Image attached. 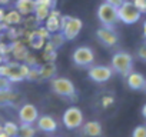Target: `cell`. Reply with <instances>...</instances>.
Wrapping results in <instances>:
<instances>
[{"label":"cell","instance_id":"1","mask_svg":"<svg viewBox=\"0 0 146 137\" xmlns=\"http://www.w3.org/2000/svg\"><path fill=\"white\" fill-rule=\"evenodd\" d=\"M29 66L20 61H5L0 64V76L10 83H19L26 80L29 73Z\"/></svg>","mask_w":146,"mask_h":137},{"label":"cell","instance_id":"2","mask_svg":"<svg viewBox=\"0 0 146 137\" xmlns=\"http://www.w3.org/2000/svg\"><path fill=\"white\" fill-rule=\"evenodd\" d=\"M112 70L119 73L120 76L126 77L133 68V57L130 53L127 51H117L113 54L112 57V63H110Z\"/></svg>","mask_w":146,"mask_h":137},{"label":"cell","instance_id":"3","mask_svg":"<svg viewBox=\"0 0 146 137\" xmlns=\"http://www.w3.org/2000/svg\"><path fill=\"white\" fill-rule=\"evenodd\" d=\"M50 86L54 94L67 97V99H76V86L67 77H53L50 80Z\"/></svg>","mask_w":146,"mask_h":137},{"label":"cell","instance_id":"4","mask_svg":"<svg viewBox=\"0 0 146 137\" xmlns=\"http://www.w3.org/2000/svg\"><path fill=\"white\" fill-rule=\"evenodd\" d=\"M83 29V22L75 16H63L62 20V30L60 33L66 40H75Z\"/></svg>","mask_w":146,"mask_h":137},{"label":"cell","instance_id":"5","mask_svg":"<svg viewBox=\"0 0 146 137\" xmlns=\"http://www.w3.org/2000/svg\"><path fill=\"white\" fill-rule=\"evenodd\" d=\"M98 19L99 22L102 23V26L105 27H113L117 22H119V17H117V9L113 7L112 5L103 2L99 7H98Z\"/></svg>","mask_w":146,"mask_h":137},{"label":"cell","instance_id":"6","mask_svg":"<svg viewBox=\"0 0 146 137\" xmlns=\"http://www.w3.org/2000/svg\"><path fill=\"white\" fill-rule=\"evenodd\" d=\"M140 16H142V13L133 6L132 2H129V0H126L123 5H120L117 7V17L125 24H135V23H137L140 20Z\"/></svg>","mask_w":146,"mask_h":137},{"label":"cell","instance_id":"7","mask_svg":"<svg viewBox=\"0 0 146 137\" xmlns=\"http://www.w3.org/2000/svg\"><path fill=\"white\" fill-rule=\"evenodd\" d=\"M62 121H63V124H64V127L67 130L79 128L83 124V111L79 107H76V106L67 107L64 110V113H63Z\"/></svg>","mask_w":146,"mask_h":137},{"label":"cell","instance_id":"8","mask_svg":"<svg viewBox=\"0 0 146 137\" xmlns=\"http://www.w3.org/2000/svg\"><path fill=\"white\" fill-rule=\"evenodd\" d=\"M72 60L78 67H90L93 66V61H95V53L90 47L79 46L73 50Z\"/></svg>","mask_w":146,"mask_h":137},{"label":"cell","instance_id":"9","mask_svg":"<svg viewBox=\"0 0 146 137\" xmlns=\"http://www.w3.org/2000/svg\"><path fill=\"white\" fill-rule=\"evenodd\" d=\"M88 76L92 82L95 83H106L108 80H110V77L113 76V70L110 66H102V64H96V66H90Z\"/></svg>","mask_w":146,"mask_h":137},{"label":"cell","instance_id":"10","mask_svg":"<svg viewBox=\"0 0 146 137\" xmlns=\"http://www.w3.org/2000/svg\"><path fill=\"white\" fill-rule=\"evenodd\" d=\"M56 0H35V19L36 22H44L49 13L54 9Z\"/></svg>","mask_w":146,"mask_h":137},{"label":"cell","instance_id":"11","mask_svg":"<svg viewBox=\"0 0 146 137\" xmlns=\"http://www.w3.org/2000/svg\"><path fill=\"white\" fill-rule=\"evenodd\" d=\"M96 37L106 47H113L119 41V37H117L116 32L113 30V27H105V26L99 27L96 30Z\"/></svg>","mask_w":146,"mask_h":137},{"label":"cell","instance_id":"12","mask_svg":"<svg viewBox=\"0 0 146 137\" xmlns=\"http://www.w3.org/2000/svg\"><path fill=\"white\" fill-rule=\"evenodd\" d=\"M39 119V110L35 104L32 103H26L19 109V120L20 123L25 124H33L36 123Z\"/></svg>","mask_w":146,"mask_h":137},{"label":"cell","instance_id":"13","mask_svg":"<svg viewBox=\"0 0 146 137\" xmlns=\"http://www.w3.org/2000/svg\"><path fill=\"white\" fill-rule=\"evenodd\" d=\"M62 20H63V14H62L59 10L53 9V10L49 13L47 19L44 20V29H46L50 34L57 33V32L62 30Z\"/></svg>","mask_w":146,"mask_h":137},{"label":"cell","instance_id":"14","mask_svg":"<svg viewBox=\"0 0 146 137\" xmlns=\"http://www.w3.org/2000/svg\"><path fill=\"white\" fill-rule=\"evenodd\" d=\"M10 54L20 63H23L26 60V57L29 56V50L26 47V44L22 40H13L10 43Z\"/></svg>","mask_w":146,"mask_h":137},{"label":"cell","instance_id":"15","mask_svg":"<svg viewBox=\"0 0 146 137\" xmlns=\"http://www.w3.org/2000/svg\"><path fill=\"white\" fill-rule=\"evenodd\" d=\"M126 83L132 90H143L146 86V79L142 73L137 72H130L126 76Z\"/></svg>","mask_w":146,"mask_h":137},{"label":"cell","instance_id":"16","mask_svg":"<svg viewBox=\"0 0 146 137\" xmlns=\"http://www.w3.org/2000/svg\"><path fill=\"white\" fill-rule=\"evenodd\" d=\"M36 123H37L39 130H42L44 133H54L57 130V121L52 116H49V114L39 116V119H37Z\"/></svg>","mask_w":146,"mask_h":137},{"label":"cell","instance_id":"17","mask_svg":"<svg viewBox=\"0 0 146 137\" xmlns=\"http://www.w3.org/2000/svg\"><path fill=\"white\" fill-rule=\"evenodd\" d=\"M26 43H27L32 49L39 50V49H43V47H44L46 40H44V39H42V37L39 36L37 30L35 29V30H32V32H29V33L26 34Z\"/></svg>","mask_w":146,"mask_h":137},{"label":"cell","instance_id":"18","mask_svg":"<svg viewBox=\"0 0 146 137\" xmlns=\"http://www.w3.org/2000/svg\"><path fill=\"white\" fill-rule=\"evenodd\" d=\"M15 9L22 16H29L35 12V0H16Z\"/></svg>","mask_w":146,"mask_h":137},{"label":"cell","instance_id":"19","mask_svg":"<svg viewBox=\"0 0 146 137\" xmlns=\"http://www.w3.org/2000/svg\"><path fill=\"white\" fill-rule=\"evenodd\" d=\"M17 93L15 90H12L10 87L9 89H2L0 90V106H10V104H15L16 100H17Z\"/></svg>","mask_w":146,"mask_h":137},{"label":"cell","instance_id":"20","mask_svg":"<svg viewBox=\"0 0 146 137\" xmlns=\"http://www.w3.org/2000/svg\"><path fill=\"white\" fill-rule=\"evenodd\" d=\"M83 134L88 137H100L102 136V124L99 121H88L83 126Z\"/></svg>","mask_w":146,"mask_h":137},{"label":"cell","instance_id":"21","mask_svg":"<svg viewBox=\"0 0 146 137\" xmlns=\"http://www.w3.org/2000/svg\"><path fill=\"white\" fill-rule=\"evenodd\" d=\"M22 20H23V16H22L16 9H12V10L6 12L3 24H6L7 27H10V26H17V24L22 23Z\"/></svg>","mask_w":146,"mask_h":137},{"label":"cell","instance_id":"22","mask_svg":"<svg viewBox=\"0 0 146 137\" xmlns=\"http://www.w3.org/2000/svg\"><path fill=\"white\" fill-rule=\"evenodd\" d=\"M40 70V77L42 80H52L53 77H56V64L54 63H44L43 66H39Z\"/></svg>","mask_w":146,"mask_h":137},{"label":"cell","instance_id":"23","mask_svg":"<svg viewBox=\"0 0 146 137\" xmlns=\"http://www.w3.org/2000/svg\"><path fill=\"white\" fill-rule=\"evenodd\" d=\"M36 136V128L33 124H25L22 123L19 126V136L17 137H35Z\"/></svg>","mask_w":146,"mask_h":137},{"label":"cell","instance_id":"24","mask_svg":"<svg viewBox=\"0 0 146 137\" xmlns=\"http://www.w3.org/2000/svg\"><path fill=\"white\" fill-rule=\"evenodd\" d=\"M3 133H6L9 137H17L19 136V126L15 121H6L3 124Z\"/></svg>","mask_w":146,"mask_h":137},{"label":"cell","instance_id":"25","mask_svg":"<svg viewBox=\"0 0 146 137\" xmlns=\"http://www.w3.org/2000/svg\"><path fill=\"white\" fill-rule=\"evenodd\" d=\"M49 43H52V46L57 50L60 46H63V43L66 41V39L63 37V34L60 33V32H57V33H53V34H50V37H49V40H47Z\"/></svg>","mask_w":146,"mask_h":137},{"label":"cell","instance_id":"26","mask_svg":"<svg viewBox=\"0 0 146 137\" xmlns=\"http://www.w3.org/2000/svg\"><path fill=\"white\" fill-rule=\"evenodd\" d=\"M26 80H30V82H39V80H42L39 66H36V67H30V68H29V73H27Z\"/></svg>","mask_w":146,"mask_h":137},{"label":"cell","instance_id":"27","mask_svg":"<svg viewBox=\"0 0 146 137\" xmlns=\"http://www.w3.org/2000/svg\"><path fill=\"white\" fill-rule=\"evenodd\" d=\"M132 137H146V124L136 126L132 131Z\"/></svg>","mask_w":146,"mask_h":137},{"label":"cell","instance_id":"28","mask_svg":"<svg viewBox=\"0 0 146 137\" xmlns=\"http://www.w3.org/2000/svg\"><path fill=\"white\" fill-rule=\"evenodd\" d=\"M57 57V50H52V51H43V59L46 63H54Z\"/></svg>","mask_w":146,"mask_h":137},{"label":"cell","instance_id":"29","mask_svg":"<svg viewBox=\"0 0 146 137\" xmlns=\"http://www.w3.org/2000/svg\"><path fill=\"white\" fill-rule=\"evenodd\" d=\"M132 3L140 13H146V0H132Z\"/></svg>","mask_w":146,"mask_h":137},{"label":"cell","instance_id":"30","mask_svg":"<svg viewBox=\"0 0 146 137\" xmlns=\"http://www.w3.org/2000/svg\"><path fill=\"white\" fill-rule=\"evenodd\" d=\"M23 63H25V64H27L29 67H36V66H37V59L29 53V56L26 57V60H25Z\"/></svg>","mask_w":146,"mask_h":137},{"label":"cell","instance_id":"31","mask_svg":"<svg viewBox=\"0 0 146 137\" xmlns=\"http://www.w3.org/2000/svg\"><path fill=\"white\" fill-rule=\"evenodd\" d=\"M137 57L146 63V44H142L139 49H137Z\"/></svg>","mask_w":146,"mask_h":137},{"label":"cell","instance_id":"32","mask_svg":"<svg viewBox=\"0 0 146 137\" xmlns=\"http://www.w3.org/2000/svg\"><path fill=\"white\" fill-rule=\"evenodd\" d=\"M113 101H115L113 96H105V97L102 99V106H103L105 109H108L109 106H112V104H113Z\"/></svg>","mask_w":146,"mask_h":137},{"label":"cell","instance_id":"33","mask_svg":"<svg viewBox=\"0 0 146 137\" xmlns=\"http://www.w3.org/2000/svg\"><path fill=\"white\" fill-rule=\"evenodd\" d=\"M36 30H37V33H39V36H40L42 39H44L46 41L49 40V37H50V33H49V32H47L44 27H37Z\"/></svg>","mask_w":146,"mask_h":137},{"label":"cell","instance_id":"34","mask_svg":"<svg viewBox=\"0 0 146 137\" xmlns=\"http://www.w3.org/2000/svg\"><path fill=\"white\" fill-rule=\"evenodd\" d=\"M105 2H106V3H109V5H112L113 7H116V9H117L120 5H123V3L126 2V0H105Z\"/></svg>","mask_w":146,"mask_h":137},{"label":"cell","instance_id":"35","mask_svg":"<svg viewBox=\"0 0 146 137\" xmlns=\"http://www.w3.org/2000/svg\"><path fill=\"white\" fill-rule=\"evenodd\" d=\"M9 87H10V82L0 76V90L2 89H9Z\"/></svg>","mask_w":146,"mask_h":137},{"label":"cell","instance_id":"36","mask_svg":"<svg viewBox=\"0 0 146 137\" xmlns=\"http://www.w3.org/2000/svg\"><path fill=\"white\" fill-rule=\"evenodd\" d=\"M5 16H6V10H5V7H3V6H0V23H3Z\"/></svg>","mask_w":146,"mask_h":137},{"label":"cell","instance_id":"37","mask_svg":"<svg viewBox=\"0 0 146 137\" xmlns=\"http://www.w3.org/2000/svg\"><path fill=\"white\" fill-rule=\"evenodd\" d=\"M140 111H142V116H143V119H146V103L142 106V110H140Z\"/></svg>","mask_w":146,"mask_h":137},{"label":"cell","instance_id":"38","mask_svg":"<svg viewBox=\"0 0 146 137\" xmlns=\"http://www.w3.org/2000/svg\"><path fill=\"white\" fill-rule=\"evenodd\" d=\"M5 30H7V26H6V24H3V23H0V34H2Z\"/></svg>","mask_w":146,"mask_h":137},{"label":"cell","instance_id":"39","mask_svg":"<svg viewBox=\"0 0 146 137\" xmlns=\"http://www.w3.org/2000/svg\"><path fill=\"white\" fill-rule=\"evenodd\" d=\"M142 32H143V36H145V39H146V20L143 22V26H142Z\"/></svg>","mask_w":146,"mask_h":137},{"label":"cell","instance_id":"40","mask_svg":"<svg viewBox=\"0 0 146 137\" xmlns=\"http://www.w3.org/2000/svg\"><path fill=\"white\" fill-rule=\"evenodd\" d=\"M6 61V57L2 54V53H0V64H2V63H5Z\"/></svg>","mask_w":146,"mask_h":137},{"label":"cell","instance_id":"41","mask_svg":"<svg viewBox=\"0 0 146 137\" xmlns=\"http://www.w3.org/2000/svg\"><path fill=\"white\" fill-rule=\"evenodd\" d=\"M0 137H9L6 133H3V131H0Z\"/></svg>","mask_w":146,"mask_h":137},{"label":"cell","instance_id":"42","mask_svg":"<svg viewBox=\"0 0 146 137\" xmlns=\"http://www.w3.org/2000/svg\"><path fill=\"white\" fill-rule=\"evenodd\" d=\"M0 131H3V126H0Z\"/></svg>","mask_w":146,"mask_h":137},{"label":"cell","instance_id":"43","mask_svg":"<svg viewBox=\"0 0 146 137\" xmlns=\"http://www.w3.org/2000/svg\"><path fill=\"white\" fill-rule=\"evenodd\" d=\"M143 90H145V92H146V86H145V89H143Z\"/></svg>","mask_w":146,"mask_h":137}]
</instances>
